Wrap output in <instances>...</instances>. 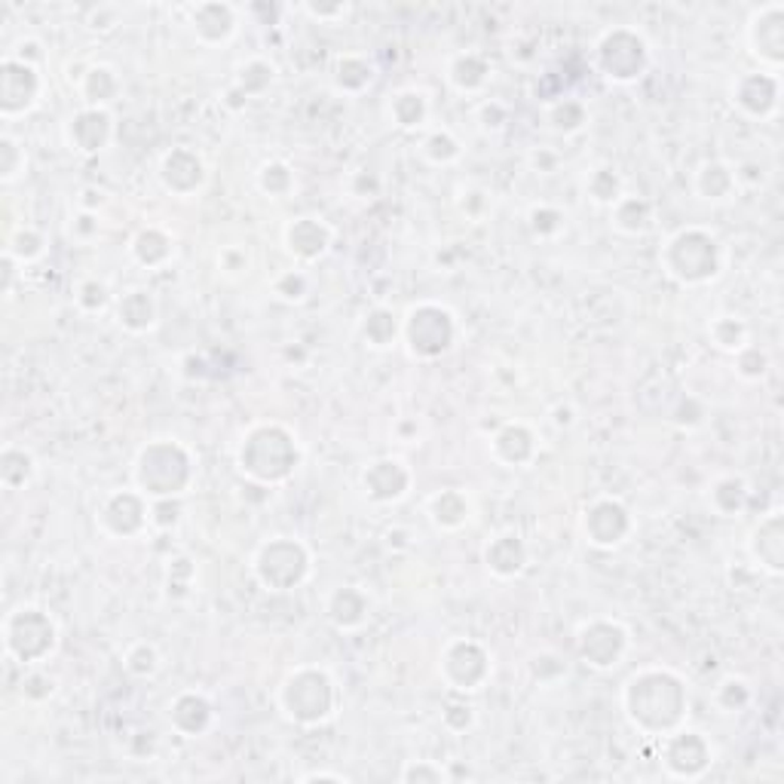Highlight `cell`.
<instances>
[{"mask_svg":"<svg viewBox=\"0 0 784 784\" xmlns=\"http://www.w3.org/2000/svg\"><path fill=\"white\" fill-rule=\"evenodd\" d=\"M362 331H365V341H368V346H375V350H387V346H392L395 338H399L395 316H392L390 310H383V307H377V310H371L368 316H365V326H362Z\"/></svg>","mask_w":784,"mask_h":784,"instance_id":"d590c367","label":"cell"},{"mask_svg":"<svg viewBox=\"0 0 784 784\" xmlns=\"http://www.w3.org/2000/svg\"><path fill=\"white\" fill-rule=\"evenodd\" d=\"M399 779L408 784H441L448 779V772H444V767H439V763H432V760H411L408 767L402 769Z\"/></svg>","mask_w":784,"mask_h":784,"instance_id":"f6af8a7d","label":"cell"},{"mask_svg":"<svg viewBox=\"0 0 784 784\" xmlns=\"http://www.w3.org/2000/svg\"><path fill=\"white\" fill-rule=\"evenodd\" d=\"M236 463L248 478L261 485H279L294 473L297 466V444L289 429L277 424L255 426L248 436H243Z\"/></svg>","mask_w":784,"mask_h":784,"instance_id":"3957f363","label":"cell"},{"mask_svg":"<svg viewBox=\"0 0 784 784\" xmlns=\"http://www.w3.org/2000/svg\"><path fill=\"white\" fill-rule=\"evenodd\" d=\"M748 503V488L742 478H723L711 490V506L718 509L723 518H735Z\"/></svg>","mask_w":784,"mask_h":784,"instance_id":"e575fe53","label":"cell"},{"mask_svg":"<svg viewBox=\"0 0 784 784\" xmlns=\"http://www.w3.org/2000/svg\"><path fill=\"white\" fill-rule=\"evenodd\" d=\"M441 677L454 693L473 696L481 686L488 684L493 674V662H490L488 650L475 640H451L441 653Z\"/></svg>","mask_w":784,"mask_h":784,"instance_id":"9c48e42d","label":"cell"},{"mask_svg":"<svg viewBox=\"0 0 784 784\" xmlns=\"http://www.w3.org/2000/svg\"><path fill=\"white\" fill-rule=\"evenodd\" d=\"M194 481V457L179 441H154L135 460V490L147 500H175Z\"/></svg>","mask_w":784,"mask_h":784,"instance_id":"7a4b0ae2","label":"cell"},{"mask_svg":"<svg viewBox=\"0 0 784 784\" xmlns=\"http://www.w3.org/2000/svg\"><path fill=\"white\" fill-rule=\"evenodd\" d=\"M130 252L142 267H163L175 255V243H172V236L166 230L145 228L132 240Z\"/></svg>","mask_w":784,"mask_h":784,"instance_id":"83f0119b","label":"cell"},{"mask_svg":"<svg viewBox=\"0 0 784 784\" xmlns=\"http://www.w3.org/2000/svg\"><path fill=\"white\" fill-rule=\"evenodd\" d=\"M733 101L751 117H769L779 108V77L769 71H754L738 77L733 86Z\"/></svg>","mask_w":784,"mask_h":784,"instance_id":"e0dca14e","label":"cell"},{"mask_svg":"<svg viewBox=\"0 0 784 784\" xmlns=\"http://www.w3.org/2000/svg\"><path fill=\"white\" fill-rule=\"evenodd\" d=\"M708 334H711L714 346L726 350V353H733V356L738 350H745V346L751 343L748 326H745L738 316H714V322L708 326Z\"/></svg>","mask_w":784,"mask_h":784,"instance_id":"836d02e7","label":"cell"},{"mask_svg":"<svg viewBox=\"0 0 784 784\" xmlns=\"http://www.w3.org/2000/svg\"><path fill=\"white\" fill-rule=\"evenodd\" d=\"M301 782H338V784H346L350 779H346V775H338V772H307V775H301Z\"/></svg>","mask_w":784,"mask_h":784,"instance_id":"c3c4849f","label":"cell"},{"mask_svg":"<svg viewBox=\"0 0 784 784\" xmlns=\"http://www.w3.org/2000/svg\"><path fill=\"white\" fill-rule=\"evenodd\" d=\"M530 228L537 236H555L558 230L564 228V215L552 209V206H537L530 212Z\"/></svg>","mask_w":784,"mask_h":784,"instance_id":"bcb514c9","label":"cell"},{"mask_svg":"<svg viewBox=\"0 0 784 784\" xmlns=\"http://www.w3.org/2000/svg\"><path fill=\"white\" fill-rule=\"evenodd\" d=\"M365 493L377 500V503H395L402 500L411 488V469L402 463V460L387 457L371 463L365 469Z\"/></svg>","mask_w":784,"mask_h":784,"instance_id":"ac0fdd59","label":"cell"},{"mask_svg":"<svg viewBox=\"0 0 784 784\" xmlns=\"http://www.w3.org/2000/svg\"><path fill=\"white\" fill-rule=\"evenodd\" d=\"M252 571L267 591H292L310 576V552L294 537H273L255 552Z\"/></svg>","mask_w":784,"mask_h":784,"instance_id":"8992f818","label":"cell"},{"mask_svg":"<svg viewBox=\"0 0 784 784\" xmlns=\"http://www.w3.org/2000/svg\"><path fill=\"white\" fill-rule=\"evenodd\" d=\"M273 292H277L282 301H289V304L304 301L307 292H310V279H307L304 270H289V273H282V277L273 282Z\"/></svg>","mask_w":784,"mask_h":784,"instance_id":"ee69618b","label":"cell"},{"mask_svg":"<svg viewBox=\"0 0 784 784\" xmlns=\"http://www.w3.org/2000/svg\"><path fill=\"white\" fill-rule=\"evenodd\" d=\"M588 196L598 203V206H616L622 196V181L613 169H595L586 181Z\"/></svg>","mask_w":784,"mask_h":784,"instance_id":"74e56055","label":"cell"},{"mask_svg":"<svg viewBox=\"0 0 784 784\" xmlns=\"http://www.w3.org/2000/svg\"><path fill=\"white\" fill-rule=\"evenodd\" d=\"M485 564L493 576L500 579H512L527 567V549L518 534H503V537L490 539V546L485 549Z\"/></svg>","mask_w":784,"mask_h":784,"instance_id":"603a6c76","label":"cell"},{"mask_svg":"<svg viewBox=\"0 0 784 784\" xmlns=\"http://www.w3.org/2000/svg\"><path fill=\"white\" fill-rule=\"evenodd\" d=\"M279 711L282 718L301 726H316L334 718L338 708V686L331 681V674L322 669H297L285 677V684L279 686Z\"/></svg>","mask_w":784,"mask_h":784,"instance_id":"277c9868","label":"cell"},{"mask_svg":"<svg viewBox=\"0 0 784 784\" xmlns=\"http://www.w3.org/2000/svg\"><path fill=\"white\" fill-rule=\"evenodd\" d=\"M218 267H221L228 277H240V273L248 270V255H245L243 248L230 245V248H224V252L218 255Z\"/></svg>","mask_w":784,"mask_h":784,"instance_id":"7dc6e473","label":"cell"},{"mask_svg":"<svg viewBox=\"0 0 784 784\" xmlns=\"http://www.w3.org/2000/svg\"><path fill=\"white\" fill-rule=\"evenodd\" d=\"M25 150L10 138V135H3L0 138V179H3V184H10V181L16 179L19 172H22V166H25Z\"/></svg>","mask_w":784,"mask_h":784,"instance_id":"b9f144b4","label":"cell"},{"mask_svg":"<svg viewBox=\"0 0 784 784\" xmlns=\"http://www.w3.org/2000/svg\"><path fill=\"white\" fill-rule=\"evenodd\" d=\"M40 96V74L32 62L19 59V56H7L3 59V74H0V105H3V117H13L32 111L34 101Z\"/></svg>","mask_w":784,"mask_h":784,"instance_id":"4fadbf2b","label":"cell"},{"mask_svg":"<svg viewBox=\"0 0 784 784\" xmlns=\"http://www.w3.org/2000/svg\"><path fill=\"white\" fill-rule=\"evenodd\" d=\"M258 184H261V191L267 196H273V199H282V196L289 194L294 187V175L289 163H282V160H270V163L261 166V172H258Z\"/></svg>","mask_w":784,"mask_h":784,"instance_id":"f35d334b","label":"cell"},{"mask_svg":"<svg viewBox=\"0 0 784 784\" xmlns=\"http://www.w3.org/2000/svg\"><path fill=\"white\" fill-rule=\"evenodd\" d=\"M460 154H463V147L460 142L454 138V132L448 130H439V132H429L424 142V157L429 163L436 166H448L460 160Z\"/></svg>","mask_w":784,"mask_h":784,"instance_id":"8d00e7d4","label":"cell"},{"mask_svg":"<svg viewBox=\"0 0 784 784\" xmlns=\"http://www.w3.org/2000/svg\"><path fill=\"white\" fill-rule=\"evenodd\" d=\"M738 187V175H735L730 166L723 163H705L696 172V194L708 199V203H723L730 199Z\"/></svg>","mask_w":784,"mask_h":784,"instance_id":"f1b7e54d","label":"cell"},{"mask_svg":"<svg viewBox=\"0 0 784 784\" xmlns=\"http://www.w3.org/2000/svg\"><path fill=\"white\" fill-rule=\"evenodd\" d=\"M126 669L132 674H138V677H150L154 671L160 669V653H157V647L154 644H135L130 647V653H126Z\"/></svg>","mask_w":784,"mask_h":784,"instance_id":"60d3db41","label":"cell"},{"mask_svg":"<svg viewBox=\"0 0 784 784\" xmlns=\"http://www.w3.org/2000/svg\"><path fill=\"white\" fill-rule=\"evenodd\" d=\"M117 322L132 334H145L157 326V301L147 289H132L117 304Z\"/></svg>","mask_w":784,"mask_h":784,"instance_id":"d4e9b609","label":"cell"},{"mask_svg":"<svg viewBox=\"0 0 784 784\" xmlns=\"http://www.w3.org/2000/svg\"><path fill=\"white\" fill-rule=\"evenodd\" d=\"M625 647H628V632L622 628L620 622H588V625H583L579 637H576L579 659L595 671H607L613 669V665H620Z\"/></svg>","mask_w":784,"mask_h":784,"instance_id":"7c38bea8","label":"cell"},{"mask_svg":"<svg viewBox=\"0 0 784 784\" xmlns=\"http://www.w3.org/2000/svg\"><path fill=\"white\" fill-rule=\"evenodd\" d=\"M659 261L665 267V273L671 279H677L681 285H705V282L720 277L723 252L708 230L686 228L671 236L665 252L659 255Z\"/></svg>","mask_w":784,"mask_h":784,"instance_id":"5b68a950","label":"cell"},{"mask_svg":"<svg viewBox=\"0 0 784 784\" xmlns=\"http://www.w3.org/2000/svg\"><path fill=\"white\" fill-rule=\"evenodd\" d=\"M748 44L751 52L769 68V74H775L782 68L784 59V7L782 3H769L763 10H757L748 22Z\"/></svg>","mask_w":784,"mask_h":784,"instance_id":"5bb4252c","label":"cell"},{"mask_svg":"<svg viewBox=\"0 0 784 784\" xmlns=\"http://www.w3.org/2000/svg\"><path fill=\"white\" fill-rule=\"evenodd\" d=\"M748 552H751L754 564L760 571L779 576L784 567V530H782V512H769L763 522L754 527L751 539H748Z\"/></svg>","mask_w":784,"mask_h":784,"instance_id":"d6986e66","label":"cell"},{"mask_svg":"<svg viewBox=\"0 0 784 784\" xmlns=\"http://www.w3.org/2000/svg\"><path fill=\"white\" fill-rule=\"evenodd\" d=\"M454 334H457V322L439 304L414 307L402 326V338L408 341L411 353L420 359H436L441 353H448L454 346Z\"/></svg>","mask_w":784,"mask_h":784,"instance_id":"ba28073f","label":"cell"},{"mask_svg":"<svg viewBox=\"0 0 784 784\" xmlns=\"http://www.w3.org/2000/svg\"><path fill=\"white\" fill-rule=\"evenodd\" d=\"M469 515H473V503L460 488L439 490L429 500V518L441 530H457V527L469 522Z\"/></svg>","mask_w":784,"mask_h":784,"instance_id":"484cf974","label":"cell"},{"mask_svg":"<svg viewBox=\"0 0 784 784\" xmlns=\"http://www.w3.org/2000/svg\"><path fill=\"white\" fill-rule=\"evenodd\" d=\"M212 702H209L206 696H199V693H181V696H175V702L169 705V723H172V730L184 735V738L203 735L212 726Z\"/></svg>","mask_w":784,"mask_h":784,"instance_id":"7402d4cb","label":"cell"},{"mask_svg":"<svg viewBox=\"0 0 784 784\" xmlns=\"http://www.w3.org/2000/svg\"><path fill=\"white\" fill-rule=\"evenodd\" d=\"M769 368V359L767 353H760L757 346H745V350H738L735 353V371L745 377V380H760V377L767 375Z\"/></svg>","mask_w":784,"mask_h":784,"instance_id":"7bdbcfd3","label":"cell"},{"mask_svg":"<svg viewBox=\"0 0 784 784\" xmlns=\"http://www.w3.org/2000/svg\"><path fill=\"white\" fill-rule=\"evenodd\" d=\"M390 117L399 130H420L429 117V98L420 89H402L392 96Z\"/></svg>","mask_w":784,"mask_h":784,"instance_id":"f546056e","label":"cell"},{"mask_svg":"<svg viewBox=\"0 0 784 784\" xmlns=\"http://www.w3.org/2000/svg\"><path fill=\"white\" fill-rule=\"evenodd\" d=\"M665 769L671 779H702L714 763V748L702 733L681 726L677 733L665 735Z\"/></svg>","mask_w":784,"mask_h":784,"instance_id":"8fae6325","label":"cell"},{"mask_svg":"<svg viewBox=\"0 0 784 784\" xmlns=\"http://www.w3.org/2000/svg\"><path fill=\"white\" fill-rule=\"evenodd\" d=\"M3 644L22 665H40L56 650V622L40 607H19L3 622Z\"/></svg>","mask_w":784,"mask_h":784,"instance_id":"52a82bcc","label":"cell"},{"mask_svg":"<svg viewBox=\"0 0 784 784\" xmlns=\"http://www.w3.org/2000/svg\"><path fill=\"white\" fill-rule=\"evenodd\" d=\"M625 718L647 735L677 733L689 718V693L686 684L669 669H644L622 689Z\"/></svg>","mask_w":784,"mask_h":784,"instance_id":"6da1fadb","label":"cell"},{"mask_svg":"<svg viewBox=\"0 0 784 784\" xmlns=\"http://www.w3.org/2000/svg\"><path fill=\"white\" fill-rule=\"evenodd\" d=\"M647 44L637 34L625 32H607L598 44V65L604 71V77L616 83H635L644 71H647Z\"/></svg>","mask_w":784,"mask_h":784,"instance_id":"30bf717a","label":"cell"},{"mask_svg":"<svg viewBox=\"0 0 784 784\" xmlns=\"http://www.w3.org/2000/svg\"><path fill=\"white\" fill-rule=\"evenodd\" d=\"M44 236L37 233L34 228H22L16 230V236H10V243H7V255L10 258H16V261L28 264L34 258H40L44 255Z\"/></svg>","mask_w":784,"mask_h":784,"instance_id":"ab89813d","label":"cell"},{"mask_svg":"<svg viewBox=\"0 0 784 784\" xmlns=\"http://www.w3.org/2000/svg\"><path fill=\"white\" fill-rule=\"evenodd\" d=\"M160 179H163L166 191H172V194L179 196H191L194 191L203 187V181H206V166H203V160L196 157L194 150L175 147V150H169L163 157Z\"/></svg>","mask_w":784,"mask_h":784,"instance_id":"ffe728a7","label":"cell"},{"mask_svg":"<svg viewBox=\"0 0 784 784\" xmlns=\"http://www.w3.org/2000/svg\"><path fill=\"white\" fill-rule=\"evenodd\" d=\"M488 74L490 65L478 52H463V56H457L451 62V74L448 77H451L454 89H460V93H478L488 83Z\"/></svg>","mask_w":784,"mask_h":784,"instance_id":"1f68e13d","label":"cell"},{"mask_svg":"<svg viewBox=\"0 0 784 784\" xmlns=\"http://www.w3.org/2000/svg\"><path fill=\"white\" fill-rule=\"evenodd\" d=\"M583 527L591 546L598 549H616L632 534V515L620 500H598L586 509Z\"/></svg>","mask_w":784,"mask_h":784,"instance_id":"9a60e30c","label":"cell"},{"mask_svg":"<svg viewBox=\"0 0 784 784\" xmlns=\"http://www.w3.org/2000/svg\"><path fill=\"white\" fill-rule=\"evenodd\" d=\"M365 616H368V598L362 595L359 586H338L328 595V620L341 632L362 628Z\"/></svg>","mask_w":784,"mask_h":784,"instance_id":"cb8c5ba5","label":"cell"},{"mask_svg":"<svg viewBox=\"0 0 784 784\" xmlns=\"http://www.w3.org/2000/svg\"><path fill=\"white\" fill-rule=\"evenodd\" d=\"M117 93H120V81H117V74L108 65L89 68L83 74L81 96L86 101V108H105Z\"/></svg>","mask_w":784,"mask_h":784,"instance_id":"4dcf8cb0","label":"cell"},{"mask_svg":"<svg viewBox=\"0 0 784 784\" xmlns=\"http://www.w3.org/2000/svg\"><path fill=\"white\" fill-rule=\"evenodd\" d=\"M111 132H114V120L105 108H83L77 114L68 120V145L81 154H98L105 150V145L111 142Z\"/></svg>","mask_w":784,"mask_h":784,"instance_id":"2e32d148","label":"cell"},{"mask_svg":"<svg viewBox=\"0 0 784 784\" xmlns=\"http://www.w3.org/2000/svg\"><path fill=\"white\" fill-rule=\"evenodd\" d=\"M307 13L316 19H331V16H346V7H334V10H328V7H307Z\"/></svg>","mask_w":784,"mask_h":784,"instance_id":"681fc988","label":"cell"},{"mask_svg":"<svg viewBox=\"0 0 784 784\" xmlns=\"http://www.w3.org/2000/svg\"><path fill=\"white\" fill-rule=\"evenodd\" d=\"M534 432L527 429L524 424H509L503 426L500 432H497V439H493V454H500V451H506V448H515V460H512V469L515 466H524V463H530L534 457V451H537V444H534Z\"/></svg>","mask_w":784,"mask_h":784,"instance_id":"d6a6232c","label":"cell"},{"mask_svg":"<svg viewBox=\"0 0 784 784\" xmlns=\"http://www.w3.org/2000/svg\"><path fill=\"white\" fill-rule=\"evenodd\" d=\"M331 240H334V233L322 218H294L292 224L285 228V248L304 264L322 258Z\"/></svg>","mask_w":784,"mask_h":784,"instance_id":"44dd1931","label":"cell"},{"mask_svg":"<svg viewBox=\"0 0 784 784\" xmlns=\"http://www.w3.org/2000/svg\"><path fill=\"white\" fill-rule=\"evenodd\" d=\"M610 218H613V228L628 236L637 233H647L653 228V206L640 196H620L616 206H610Z\"/></svg>","mask_w":784,"mask_h":784,"instance_id":"4316f807","label":"cell"}]
</instances>
